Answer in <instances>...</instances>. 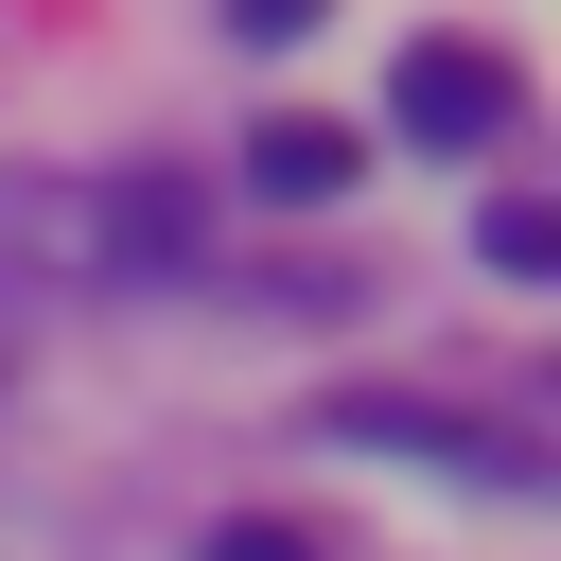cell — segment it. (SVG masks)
<instances>
[{
  "instance_id": "1",
  "label": "cell",
  "mask_w": 561,
  "mask_h": 561,
  "mask_svg": "<svg viewBox=\"0 0 561 561\" xmlns=\"http://www.w3.org/2000/svg\"><path fill=\"white\" fill-rule=\"evenodd\" d=\"M386 123H403L421 158H473V140H508V123H526V70H508L491 35H403V70H386Z\"/></svg>"
},
{
  "instance_id": "2",
  "label": "cell",
  "mask_w": 561,
  "mask_h": 561,
  "mask_svg": "<svg viewBox=\"0 0 561 561\" xmlns=\"http://www.w3.org/2000/svg\"><path fill=\"white\" fill-rule=\"evenodd\" d=\"M351 158H368V140H351V123H316V105L245 123V193H263V210H333V193H351Z\"/></svg>"
},
{
  "instance_id": "3",
  "label": "cell",
  "mask_w": 561,
  "mask_h": 561,
  "mask_svg": "<svg viewBox=\"0 0 561 561\" xmlns=\"http://www.w3.org/2000/svg\"><path fill=\"white\" fill-rule=\"evenodd\" d=\"M105 263H193V193H175V175L105 193Z\"/></svg>"
},
{
  "instance_id": "4",
  "label": "cell",
  "mask_w": 561,
  "mask_h": 561,
  "mask_svg": "<svg viewBox=\"0 0 561 561\" xmlns=\"http://www.w3.org/2000/svg\"><path fill=\"white\" fill-rule=\"evenodd\" d=\"M473 245H491V280H543V263H561V210H543V193H491Z\"/></svg>"
},
{
  "instance_id": "5",
  "label": "cell",
  "mask_w": 561,
  "mask_h": 561,
  "mask_svg": "<svg viewBox=\"0 0 561 561\" xmlns=\"http://www.w3.org/2000/svg\"><path fill=\"white\" fill-rule=\"evenodd\" d=\"M210 561H316V526H263L245 508V526H210Z\"/></svg>"
},
{
  "instance_id": "6",
  "label": "cell",
  "mask_w": 561,
  "mask_h": 561,
  "mask_svg": "<svg viewBox=\"0 0 561 561\" xmlns=\"http://www.w3.org/2000/svg\"><path fill=\"white\" fill-rule=\"evenodd\" d=\"M228 18H245V35H316L333 0H228Z\"/></svg>"
}]
</instances>
